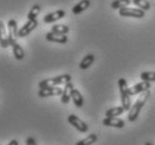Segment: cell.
<instances>
[{
    "label": "cell",
    "mask_w": 155,
    "mask_h": 145,
    "mask_svg": "<svg viewBox=\"0 0 155 145\" xmlns=\"http://www.w3.org/2000/svg\"><path fill=\"white\" fill-rule=\"evenodd\" d=\"M150 95H151V91H150V89H147V91H145V92L140 94L138 98L136 99V102L130 106V110H128V115H127L128 122H135V120H137L138 115L141 113L142 107L144 106L145 103L147 102Z\"/></svg>",
    "instance_id": "cell-1"
},
{
    "label": "cell",
    "mask_w": 155,
    "mask_h": 145,
    "mask_svg": "<svg viewBox=\"0 0 155 145\" xmlns=\"http://www.w3.org/2000/svg\"><path fill=\"white\" fill-rule=\"evenodd\" d=\"M71 81V76L69 74L60 75L57 77L49 78V79H44L39 81V88H47V87H55L58 85H66L67 83Z\"/></svg>",
    "instance_id": "cell-2"
},
{
    "label": "cell",
    "mask_w": 155,
    "mask_h": 145,
    "mask_svg": "<svg viewBox=\"0 0 155 145\" xmlns=\"http://www.w3.org/2000/svg\"><path fill=\"white\" fill-rule=\"evenodd\" d=\"M118 88L120 93V99H122V106L125 110H130V95L128 93V86H127V81L125 78H120L118 79Z\"/></svg>",
    "instance_id": "cell-3"
},
{
    "label": "cell",
    "mask_w": 155,
    "mask_h": 145,
    "mask_svg": "<svg viewBox=\"0 0 155 145\" xmlns=\"http://www.w3.org/2000/svg\"><path fill=\"white\" fill-rule=\"evenodd\" d=\"M8 28V40H9V45L12 46L14 44L17 43V38H18V26H17V21L15 19H10L8 21L7 25Z\"/></svg>",
    "instance_id": "cell-4"
},
{
    "label": "cell",
    "mask_w": 155,
    "mask_h": 145,
    "mask_svg": "<svg viewBox=\"0 0 155 145\" xmlns=\"http://www.w3.org/2000/svg\"><path fill=\"white\" fill-rule=\"evenodd\" d=\"M120 15L122 17H133V18H143L145 16V11L140 8H122L120 9Z\"/></svg>",
    "instance_id": "cell-5"
},
{
    "label": "cell",
    "mask_w": 155,
    "mask_h": 145,
    "mask_svg": "<svg viewBox=\"0 0 155 145\" xmlns=\"http://www.w3.org/2000/svg\"><path fill=\"white\" fill-rule=\"evenodd\" d=\"M68 122H69V124L73 125L78 132H81V133H86V132H88L87 124L85 123V122H83L79 117H77L76 115H74V114H71V115L68 116Z\"/></svg>",
    "instance_id": "cell-6"
},
{
    "label": "cell",
    "mask_w": 155,
    "mask_h": 145,
    "mask_svg": "<svg viewBox=\"0 0 155 145\" xmlns=\"http://www.w3.org/2000/svg\"><path fill=\"white\" fill-rule=\"evenodd\" d=\"M37 26H38L37 19L28 20L25 25L19 29V31H18V37H19V38H24V37H26V36H28L32 30H35V29L37 28Z\"/></svg>",
    "instance_id": "cell-7"
},
{
    "label": "cell",
    "mask_w": 155,
    "mask_h": 145,
    "mask_svg": "<svg viewBox=\"0 0 155 145\" xmlns=\"http://www.w3.org/2000/svg\"><path fill=\"white\" fill-rule=\"evenodd\" d=\"M63 94V89L59 87H47V88H40L38 92V96L41 98H46L50 96H59Z\"/></svg>",
    "instance_id": "cell-8"
},
{
    "label": "cell",
    "mask_w": 155,
    "mask_h": 145,
    "mask_svg": "<svg viewBox=\"0 0 155 145\" xmlns=\"http://www.w3.org/2000/svg\"><path fill=\"white\" fill-rule=\"evenodd\" d=\"M151 88V83H148V81H141V83H138L136 85H134L132 88L128 89V93H130V96H134V95H140L141 93L145 92V91H147V89Z\"/></svg>",
    "instance_id": "cell-9"
},
{
    "label": "cell",
    "mask_w": 155,
    "mask_h": 145,
    "mask_svg": "<svg viewBox=\"0 0 155 145\" xmlns=\"http://www.w3.org/2000/svg\"><path fill=\"white\" fill-rule=\"evenodd\" d=\"M46 39L51 43H58V44H66L68 41V38L64 34H57V32L50 31L46 34Z\"/></svg>",
    "instance_id": "cell-10"
},
{
    "label": "cell",
    "mask_w": 155,
    "mask_h": 145,
    "mask_svg": "<svg viewBox=\"0 0 155 145\" xmlns=\"http://www.w3.org/2000/svg\"><path fill=\"white\" fill-rule=\"evenodd\" d=\"M103 125L108 126V127L115 128H123L125 126V122L123 120H120L117 117H106L103 120Z\"/></svg>",
    "instance_id": "cell-11"
},
{
    "label": "cell",
    "mask_w": 155,
    "mask_h": 145,
    "mask_svg": "<svg viewBox=\"0 0 155 145\" xmlns=\"http://www.w3.org/2000/svg\"><path fill=\"white\" fill-rule=\"evenodd\" d=\"M65 15H66V12H65V10H63V9L56 10V11H54V12H51V14H48L47 16H45V17H44V22H45V24L55 22V21H57V20H59V19L65 17Z\"/></svg>",
    "instance_id": "cell-12"
},
{
    "label": "cell",
    "mask_w": 155,
    "mask_h": 145,
    "mask_svg": "<svg viewBox=\"0 0 155 145\" xmlns=\"http://www.w3.org/2000/svg\"><path fill=\"white\" fill-rule=\"evenodd\" d=\"M73 89H74V85H73L71 81H69V83H67L65 85V87L63 89V94L60 95L61 96L60 101H61L63 104H68L69 103V101L71 99V92H73Z\"/></svg>",
    "instance_id": "cell-13"
},
{
    "label": "cell",
    "mask_w": 155,
    "mask_h": 145,
    "mask_svg": "<svg viewBox=\"0 0 155 145\" xmlns=\"http://www.w3.org/2000/svg\"><path fill=\"white\" fill-rule=\"evenodd\" d=\"M91 6V0H81L77 5H75L71 11L74 15H79L83 11H85L86 9H88V7Z\"/></svg>",
    "instance_id": "cell-14"
},
{
    "label": "cell",
    "mask_w": 155,
    "mask_h": 145,
    "mask_svg": "<svg viewBox=\"0 0 155 145\" xmlns=\"http://www.w3.org/2000/svg\"><path fill=\"white\" fill-rule=\"evenodd\" d=\"M0 46L2 48H7L8 46H10L8 40V34L6 32V27L2 21H0Z\"/></svg>",
    "instance_id": "cell-15"
},
{
    "label": "cell",
    "mask_w": 155,
    "mask_h": 145,
    "mask_svg": "<svg viewBox=\"0 0 155 145\" xmlns=\"http://www.w3.org/2000/svg\"><path fill=\"white\" fill-rule=\"evenodd\" d=\"M71 99H73V102H74L76 107H78V108L83 107V105H84V98H83V95H81L78 89H73V92H71Z\"/></svg>",
    "instance_id": "cell-16"
},
{
    "label": "cell",
    "mask_w": 155,
    "mask_h": 145,
    "mask_svg": "<svg viewBox=\"0 0 155 145\" xmlns=\"http://www.w3.org/2000/svg\"><path fill=\"white\" fill-rule=\"evenodd\" d=\"M94 60H95V56H94L93 54H88V55H86V56L81 59V64H79V68H81V69H83V71H85V69H88V68L93 65Z\"/></svg>",
    "instance_id": "cell-17"
},
{
    "label": "cell",
    "mask_w": 155,
    "mask_h": 145,
    "mask_svg": "<svg viewBox=\"0 0 155 145\" xmlns=\"http://www.w3.org/2000/svg\"><path fill=\"white\" fill-rule=\"evenodd\" d=\"M125 112L123 106H117V107H112V108H109V110H106L105 113V116L106 117H116V116H120L122 114Z\"/></svg>",
    "instance_id": "cell-18"
},
{
    "label": "cell",
    "mask_w": 155,
    "mask_h": 145,
    "mask_svg": "<svg viewBox=\"0 0 155 145\" xmlns=\"http://www.w3.org/2000/svg\"><path fill=\"white\" fill-rule=\"evenodd\" d=\"M12 53H14L15 58H16L17 60L24 59V57H25V50L22 49V47H21L18 43L12 45Z\"/></svg>",
    "instance_id": "cell-19"
},
{
    "label": "cell",
    "mask_w": 155,
    "mask_h": 145,
    "mask_svg": "<svg viewBox=\"0 0 155 145\" xmlns=\"http://www.w3.org/2000/svg\"><path fill=\"white\" fill-rule=\"evenodd\" d=\"M97 141V135L96 134H89L87 137L83 138L81 141H78L76 145H92Z\"/></svg>",
    "instance_id": "cell-20"
},
{
    "label": "cell",
    "mask_w": 155,
    "mask_h": 145,
    "mask_svg": "<svg viewBox=\"0 0 155 145\" xmlns=\"http://www.w3.org/2000/svg\"><path fill=\"white\" fill-rule=\"evenodd\" d=\"M130 4H132V0H114L110 4L112 9H122L127 7Z\"/></svg>",
    "instance_id": "cell-21"
},
{
    "label": "cell",
    "mask_w": 155,
    "mask_h": 145,
    "mask_svg": "<svg viewBox=\"0 0 155 145\" xmlns=\"http://www.w3.org/2000/svg\"><path fill=\"white\" fill-rule=\"evenodd\" d=\"M132 2H133L136 7H138L140 9H142V10H144V11H147L151 9V4L148 2L147 0H132Z\"/></svg>",
    "instance_id": "cell-22"
},
{
    "label": "cell",
    "mask_w": 155,
    "mask_h": 145,
    "mask_svg": "<svg viewBox=\"0 0 155 145\" xmlns=\"http://www.w3.org/2000/svg\"><path fill=\"white\" fill-rule=\"evenodd\" d=\"M40 10H41V9H40V6H39V5L32 6V8L28 12V16H27L28 20H34V19H36V18L38 17V15L40 14Z\"/></svg>",
    "instance_id": "cell-23"
},
{
    "label": "cell",
    "mask_w": 155,
    "mask_h": 145,
    "mask_svg": "<svg viewBox=\"0 0 155 145\" xmlns=\"http://www.w3.org/2000/svg\"><path fill=\"white\" fill-rule=\"evenodd\" d=\"M51 31L57 32V34H64L66 35L69 31V27L66 25H54L51 27Z\"/></svg>",
    "instance_id": "cell-24"
},
{
    "label": "cell",
    "mask_w": 155,
    "mask_h": 145,
    "mask_svg": "<svg viewBox=\"0 0 155 145\" xmlns=\"http://www.w3.org/2000/svg\"><path fill=\"white\" fill-rule=\"evenodd\" d=\"M141 79L144 81H155V71H143L141 74Z\"/></svg>",
    "instance_id": "cell-25"
},
{
    "label": "cell",
    "mask_w": 155,
    "mask_h": 145,
    "mask_svg": "<svg viewBox=\"0 0 155 145\" xmlns=\"http://www.w3.org/2000/svg\"><path fill=\"white\" fill-rule=\"evenodd\" d=\"M26 145H37V143H36V140L34 137H28L26 138Z\"/></svg>",
    "instance_id": "cell-26"
},
{
    "label": "cell",
    "mask_w": 155,
    "mask_h": 145,
    "mask_svg": "<svg viewBox=\"0 0 155 145\" xmlns=\"http://www.w3.org/2000/svg\"><path fill=\"white\" fill-rule=\"evenodd\" d=\"M7 145H19V142L17 141V140H12V141L9 142V144Z\"/></svg>",
    "instance_id": "cell-27"
},
{
    "label": "cell",
    "mask_w": 155,
    "mask_h": 145,
    "mask_svg": "<svg viewBox=\"0 0 155 145\" xmlns=\"http://www.w3.org/2000/svg\"><path fill=\"white\" fill-rule=\"evenodd\" d=\"M145 145H154V144H153V143H151V142H146V143H145Z\"/></svg>",
    "instance_id": "cell-28"
}]
</instances>
